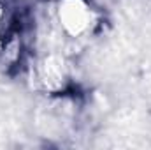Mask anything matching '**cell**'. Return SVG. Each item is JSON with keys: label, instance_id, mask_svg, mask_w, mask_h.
Returning <instances> with one entry per match:
<instances>
[{"label": "cell", "instance_id": "1", "mask_svg": "<svg viewBox=\"0 0 151 150\" xmlns=\"http://www.w3.org/2000/svg\"><path fill=\"white\" fill-rule=\"evenodd\" d=\"M58 20L70 37H81L93 27V11L84 0H60Z\"/></svg>", "mask_w": 151, "mask_h": 150}]
</instances>
